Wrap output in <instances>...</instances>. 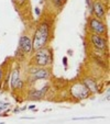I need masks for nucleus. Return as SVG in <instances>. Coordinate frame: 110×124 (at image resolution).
I'll list each match as a JSON object with an SVG mask.
<instances>
[{
  "instance_id": "f257e3e1",
  "label": "nucleus",
  "mask_w": 110,
  "mask_h": 124,
  "mask_svg": "<svg viewBox=\"0 0 110 124\" xmlns=\"http://www.w3.org/2000/svg\"><path fill=\"white\" fill-rule=\"evenodd\" d=\"M47 40H49V25L46 23H42L35 31L34 39L32 42V48L34 51L43 48Z\"/></svg>"
},
{
  "instance_id": "423d86ee",
  "label": "nucleus",
  "mask_w": 110,
  "mask_h": 124,
  "mask_svg": "<svg viewBox=\"0 0 110 124\" xmlns=\"http://www.w3.org/2000/svg\"><path fill=\"white\" fill-rule=\"evenodd\" d=\"M20 48L23 51V53H30V51L32 49V41L29 36H21L20 39Z\"/></svg>"
},
{
  "instance_id": "0eeeda50",
  "label": "nucleus",
  "mask_w": 110,
  "mask_h": 124,
  "mask_svg": "<svg viewBox=\"0 0 110 124\" xmlns=\"http://www.w3.org/2000/svg\"><path fill=\"white\" fill-rule=\"evenodd\" d=\"M31 74L33 75V77L35 79H47L50 76L49 71L46 69H44V68H36V69L32 70Z\"/></svg>"
},
{
  "instance_id": "20e7f679",
  "label": "nucleus",
  "mask_w": 110,
  "mask_h": 124,
  "mask_svg": "<svg viewBox=\"0 0 110 124\" xmlns=\"http://www.w3.org/2000/svg\"><path fill=\"white\" fill-rule=\"evenodd\" d=\"M89 26H90V30L97 35H101L106 33L105 24L97 18H91L90 22H89Z\"/></svg>"
},
{
  "instance_id": "dca6fc26",
  "label": "nucleus",
  "mask_w": 110,
  "mask_h": 124,
  "mask_svg": "<svg viewBox=\"0 0 110 124\" xmlns=\"http://www.w3.org/2000/svg\"><path fill=\"white\" fill-rule=\"evenodd\" d=\"M1 74L2 73H1V69H0V79H1Z\"/></svg>"
},
{
  "instance_id": "1a4fd4ad",
  "label": "nucleus",
  "mask_w": 110,
  "mask_h": 124,
  "mask_svg": "<svg viewBox=\"0 0 110 124\" xmlns=\"http://www.w3.org/2000/svg\"><path fill=\"white\" fill-rule=\"evenodd\" d=\"M21 86V81H20V74L19 70H13L11 76V87L12 89H17Z\"/></svg>"
},
{
  "instance_id": "9d476101",
  "label": "nucleus",
  "mask_w": 110,
  "mask_h": 124,
  "mask_svg": "<svg viewBox=\"0 0 110 124\" xmlns=\"http://www.w3.org/2000/svg\"><path fill=\"white\" fill-rule=\"evenodd\" d=\"M83 84L86 86V88L88 89L89 92H97L98 91V87H97V84L95 80L93 79H85Z\"/></svg>"
},
{
  "instance_id": "ddd939ff",
  "label": "nucleus",
  "mask_w": 110,
  "mask_h": 124,
  "mask_svg": "<svg viewBox=\"0 0 110 124\" xmlns=\"http://www.w3.org/2000/svg\"><path fill=\"white\" fill-rule=\"evenodd\" d=\"M63 62H64V65H66V64H67V63H66V62H67V58H66V57H64V58H63Z\"/></svg>"
},
{
  "instance_id": "7ed1b4c3",
  "label": "nucleus",
  "mask_w": 110,
  "mask_h": 124,
  "mask_svg": "<svg viewBox=\"0 0 110 124\" xmlns=\"http://www.w3.org/2000/svg\"><path fill=\"white\" fill-rule=\"evenodd\" d=\"M70 93L77 99H85L89 96V91L84 84H75L70 89Z\"/></svg>"
},
{
  "instance_id": "39448f33",
  "label": "nucleus",
  "mask_w": 110,
  "mask_h": 124,
  "mask_svg": "<svg viewBox=\"0 0 110 124\" xmlns=\"http://www.w3.org/2000/svg\"><path fill=\"white\" fill-rule=\"evenodd\" d=\"M90 41L93 43L95 47H97L98 49H105L107 47V41L105 39H102L100 35H97V34H93L90 38Z\"/></svg>"
},
{
  "instance_id": "6e6552de",
  "label": "nucleus",
  "mask_w": 110,
  "mask_h": 124,
  "mask_svg": "<svg viewBox=\"0 0 110 124\" xmlns=\"http://www.w3.org/2000/svg\"><path fill=\"white\" fill-rule=\"evenodd\" d=\"M94 12L97 16V18H99V19L103 18L106 14V10H105V7L102 6V3H100L99 1H96L94 3Z\"/></svg>"
},
{
  "instance_id": "4468645a",
  "label": "nucleus",
  "mask_w": 110,
  "mask_h": 124,
  "mask_svg": "<svg viewBox=\"0 0 110 124\" xmlns=\"http://www.w3.org/2000/svg\"><path fill=\"white\" fill-rule=\"evenodd\" d=\"M23 1H24V0H17V2H19V3H22Z\"/></svg>"
},
{
  "instance_id": "2eb2a0df",
  "label": "nucleus",
  "mask_w": 110,
  "mask_h": 124,
  "mask_svg": "<svg viewBox=\"0 0 110 124\" xmlns=\"http://www.w3.org/2000/svg\"><path fill=\"white\" fill-rule=\"evenodd\" d=\"M34 108H35L34 105H30V107H29V109H31V110H32V109H34Z\"/></svg>"
},
{
  "instance_id": "f03ea898",
  "label": "nucleus",
  "mask_w": 110,
  "mask_h": 124,
  "mask_svg": "<svg viewBox=\"0 0 110 124\" xmlns=\"http://www.w3.org/2000/svg\"><path fill=\"white\" fill-rule=\"evenodd\" d=\"M34 61L35 64L38 66H46L51 63V54H50V51L46 48H40L36 51L34 56Z\"/></svg>"
},
{
  "instance_id": "f8f14e48",
  "label": "nucleus",
  "mask_w": 110,
  "mask_h": 124,
  "mask_svg": "<svg viewBox=\"0 0 110 124\" xmlns=\"http://www.w3.org/2000/svg\"><path fill=\"white\" fill-rule=\"evenodd\" d=\"M55 2H57V3H62V2H64L65 0H54Z\"/></svg>"
},
{
  "instance_id": "9b49d317",
  "label": "nucleus",
  "mask_w": 110,
  "mask_h": 124,
  "mask_svg": "<svg viewBox=\"0 0 110 124\" xmlns=\"http://www.w3.org/2000/svg\"><path fill=\"white\" fill-rule=\"evenodd\" d=\"M46 88H43L42 90H32V91L30 92V99H41L43 97V94L45 93V91H46Z\"/></svg>"
}]
</instances>
